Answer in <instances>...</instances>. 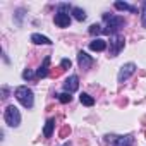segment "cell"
<instances>
[{"label": "cell", "mask_w": 146, "mask_h": 146, "mask_svg": "<svg viewBox=\"0 0 146 146\" xmlns=\"http://www.w3.org/2000/svg\"><path fill=\"white\" fill-rule=\"evenodd\" d=\"M103 21L107 23V28H105V35H119V31L124 28V24H125V19L124 17H120V16H108V14H105L103 16Z\"/></svg>", "instance_id": "obj_1"}, {"label": "cell", "mask_w": 146, "mask_h": 146, "mask_svg": "<svg viewBox=\"0 0 146 146\" xmlns=\"http://www.w3.org/2000/svg\"><path fill=\"white\" fill-rule=\"evenodd\" d=\"M14 96L17 98V102L24 107V108H33L35 105V95L28 86H17L14 90Z\"/></svg>", "instance_id": "obj_2"}, {"label": "cell", "mask_w": 146, "mask_h": 146, "mask_svg": "<svg viewBox=\"0 0 146 146\" xmlns=\"http://www.w3.org/2000/svg\"><path fill=\"white\" fill-rule=\"evenodd\" d=\"M4 120L9 127H19L21 124V112L17 107L14 105H7V108L4 110Z\"/></svg>", "instance_id": "obj_3"}, {"label": "cell", "mask_w": 146, "mask_h": 146, "mask_svg": "<svg viewBox=\"0 0 146 146\" xmlns=\"http://www.w3.org/2000/svg\"><path fill=\"white\" fill-rule=\"evenodd\" d=\"M125 46V38L122 35H113L110 36V46H108V55L110 57H117Z\"/></svg>", "instance_id": "obj_4"}, {"label": "cell", "mask_w": 146, "mask_h": 146, "mask_svg": "<svg viewBox=\"0 0 146 146\" xmlns=\"http://www.w3.org/2000/svg\"><path fill=\"white\" fill-rule=\"evenodd\" d=\"M136 64H132V62H127V64H124L120 69H119V74H117V81L119 83H124V81H127L134 72H136Z\"/></svg>", "instance_id": "obj_5"}, {"label": "cell", "mask_w": 146, "mask_h": 146, "mask_svg": "<svg viewBox=\"0 0 146 146\" xmlns=\"http://www.w3.org/2000/svg\"><path fill=\"white\" fill-rule=\"evenodd\" d=\"M53 21H55V26H58V28H69L70 26V14L64 12V11H57Z\"/></svg>", "instance_id": "obj_6"}, {"label": "cell", "mask_w": 146, "mask_h": 146, "mask_svg": "<svg viewBox=\"0 0 146 146\" xmlns=\"http://www.w3.org/2000/svg\"><path fill=\"white\" fill-rule=\"evenodd\" d=\"M78 88H79V78L74 74V76H69L67 79H65V83H64V93H69V95H72L74 91H78Z\"/></svg>", "instance_id": "obj_7"}, {"label": "cell", "mask_w": 146, "mask_h": 146, "mask_svg": "<svg viewBox=\"0 0 146 146\" xmlns=\"http://www.w3.org/2000/svg\"><path fill=\"white\" fill-rule=\"evenodd\" d=\"M93 62H95V60H93V57H91V55H88L86 52H83V50H81V52L78 53V64H79V67H81V69L88 70V69L93 65Z\"/></svg>", "instance_id": "obj_8"}, {"label": "cell", "mask_w": 146, "mask_h": 146, "mask_svg": "<svg viewBox=\"0 0 146 146\" xmlns=\"http://www.w3.org/2000/svg\"><path fill=\"white\" fill-rule=\"evenodd\" d=\"M132 136L131 134H125V136H119V137H115V141H113V144L112 146H132Z\"/></svg>", "instance_id": "obj_9"}, {"label": "cell", "mask_w": 146, "mask_h": 146, "mask_svg": "<svg viewBox=\"0 0 146 146\" xmlns=\"http://www.w3.org/2000/svg\"><path fill=\"white\" fill-rule=\"evenodd\" d=\"M113 7L117 9V11H124V12H131V14H136L137 12V9L134 7V5H131V4H127V2H115L113 4Z\"/></svg>", "instance_id": "obj_10"}, {"label": "cell", "mask_w": 146, "mask_h": 146, "mask_svg": "<svg viewBox=\"0 0 146 146\" xmlns=\"http://www.w3.org/2000/svg\"><path fill=\"white\" fill-rule=\"evenodd\" d=\"M48 67H50V57H45L43 64H41L40 69L36 70V78H46V76H48Z\"/></svg>", "instance_id": "obj_11"}, {"label": "cell", "mask_w": 146, "mask_h": 146, "mask_svg": "<svg viewBox=\"0 0 146 146\" xmlns=\"http://www.w3.org/2000/svg\"><path fill=\"white\" fill-rule=\"evenodd\" d=\"M31 41L35 45H52V40L43 36V35H40V33H33L31 35Z\"/></svg>", "instance_id": "obj_12"}, {"label": "cell", "mask_w": 146, "mask_h": 146, "mask_svg": "<svg viewBox=\"0 0 146 146\" xmlns=\"http://www.w3.org/2000/svg\"><path fill=\"white\" fill-rule=\"evenodd\" d=\"M105 48H107V41L102 38H96L90 43V50H93V52H103Z\"/></svg>", "instance_id": "obj_13"}, {"label": "cell", "mask_w": 146, "mask_h": 146, "mask_svg": "<svg viewBox=\"0 0 146 146\" xmlns=\"http://www.w3.org/2000/svg\"><path fill=\"white\" fill-rule=\"evenodd\" d=\"M53 127H55V119H48L46 124H45V129H43V136H45V137H52Z\"/></svg>", "instance_id": "obj_14"}, {"label": "cell", "mask_w": 146, "mask_h": 146, "mask_svg": "<svg viewBox=\"0 0 146 146\" xmlns=\"http://www.w3.org/2000/svg\"><path fill=\"white\" fill-rule=\"evenodd\" d=\"M79 100H81V103H83L84 107H93V105H95V98H93V96H90L88 93H81Z\"/></svg>", "instance_id": "obj_15"}, {"label": "cell", "mask_w": 146, "mask_h": 146, "mask_svg": "<svg viewBox=\"0 0 146 146\" xmlns=\"http://www.w3.org/2000/svg\"><path fill=\"white\" fill-rule=\"evenodd\" d=\"M72 16H74V19H78V21H84L86 19V12L81 9V7H72Z\"/></svg>", "instance_id": "obj_16"}, {"label": "cell", "mask_w": 146, "mask_h": 146, "mask_svg": "<svg viewBox=\"0 0 146 146\" xmlns=\"http://www.w3.org/2000/svg\"><path fill=\"white\" fill-rule=\"evenodd\" d=\"M103 31H105V29H103L100 24H91V26H90V35H93V36H95V35H102Z\"/></svg>", "instance_id": "obj_17"}, {"label": "cell", "mask_w": 146, "mask_h": 146, "mask_svg": "<svg viewBox=\"0 0 146 146\" xmlns=\"http://www.w3.org/2000/svg\"><path fill=\"white\" fill-rule=\"evenodd\" d=\"M58 96V102L60 103H70L72 102V96L69 95V93H60V95H57Z\"/></svg>", "instance_id": "obj_18"}, {"label": "cell", "mask_w": 146, "mask_h": 146, "mask_svg": "<svg viewBox=\"0 0 146 146\" xmlns=\"http://www.w3.org/2000/svg\"><path fill=\"white\" fill-rule=\"evenodd\" d=\"M141 24H143V28H146V0L141 5Z\"/></svg>", "instance_id": "obj_19"}, {"label": "cell", "mask_w": 146, "mask_h": 146, "mask_svg": "<svg viewBox=\"0 0 146 146\" xmlns=\"http://www.w3.org/2000/svg\"><path fill=\"white\" fill-rule=\"evenodd\" d=\"M33 78H36V74H35V72L33 70H29V69H26L24 72H23V79H33Z\"/></svg>", "instance_id": "obj_20"}, {"label": "cell", "mask_w": 146, "mask_h": 146, "mask_svg": "<svg viewBox=\"0 0 146 146\" xmlns=\"http://www.w3.org/2000/svg\"><path fill=\"white\" fill-rule=\"evenodd\" d=\"M57 11H64V12H69V11H72V7H70L69 4H58V5H57Z\"/></svg>", "instance_id": "obj_21"}, {"label": "cell", "mask_w": 146, "mask_h": 146, "mask_svg": "<svg viewBox=\"0 0 146 146\" xmlns=\"http://www.w3.org/2000/svg\"><path fill=\"white\" fill-rule=\"evenodd\" d=\"M60 67H62V69H70V60H69V58H62Z\"/></svg>", "instance_id": "obj_22"}, {"label": "cell", "mask_w": 146, "mask_h": 146, "mask_svg": "<svg viewBox=\"0 0 146 146\" xmlns=\"http://www.w3.org/2000/svg\"><path fill=\"white\" fill-rule=\"evenodd\" d=\"M2 98H9V88L2 86Z\"/></svg>", "instance_id": "obj_23"}]
</instances>
